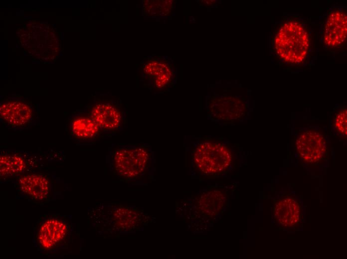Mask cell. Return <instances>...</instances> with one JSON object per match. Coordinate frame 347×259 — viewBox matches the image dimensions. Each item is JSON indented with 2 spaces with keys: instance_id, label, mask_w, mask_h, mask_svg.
<instances>
[{
  "instance_id": "cell-15",
  "label": "cell",
  "mask_w": 347,
  "mask_h": 259,
  "mask_svg": "<svg viewBox=\"0 0 347 259\" xmlns=\"http://www.w3.org/2000/svg\"><path fill=\"white\" fill-rule=\"evenodd\" d=\"M347 107L340 106L334 114L333 126L340 135L347 136Z\"/></svg>"
},
{
  "instance_id": "cell-13",
  "label": "cell",
  "mask_w": 347,
  "mask_h": 259,
  "mask_svg": "<svg viewBox=\"0 0 347 259\" xmlns=\"http://www.w3.org/2000/svg\"><path fill=\"white\" fill-rule=\"evenodd\" d=\"M67 127L70 138L77 142H91L103 133L88 113L72 116L67 122Z\"/></svg>"
},
{
  "instance_id": "cell-14",
  "label": "cell",
  "mask_w": 347,
  "mask_h": 259,
  "mask_svg": "<svg viewBox=\"0 0 347 259\" xmlns=\"http://www.w3.org/2000/svg\"><path fill=\"white\" fill-rule=\"evenodd\" d=\"M112 221L120 230H131L141 222V217L136 211L126 208H116L112 213Z\"/></svg>"
},
{
  "instance_id": "cell-4",
  "label": "cell",
  "mask_w": 347,
  "mask_h": 259,
  "mask_svg": "<svg viewBox=\"0 0 347 259\" xmlns=\"http://www.w3.org/2000/svg\"><path fill=\"white\" fill-rule=\"evenodd\" d=\"M233 153L227 142L203 139L196 144L193 162L196 168L207 175H216L227 171L232 164Z\"/></svg>"
},
{
  "instance_id": "cell-2",
  "label": "cell",
  "mask_w": 347,
  "mask_h": 259,
  "mask_svg": "<svg viewBox=\"0 0 347 259\" xmlns=\"http://www.w3.org/2000/svg\"><path fill=\"white\" fill-rule=\"evenodd\" d=\"M72 224L68 216L60 214L41 216L34 228V242L43 254L56 253L70 243Z\"/></svg>"
},
{
  "instance_id": "cell-12",
  "label": "cell",
  "mask_w": 347,
  "mask_h": 259,
  "mask_svg": "<svg viewBox=\"0 0 347 259\" xmlns=\"http://www.w3.org/2000/svg\"><path fill=\"white\" fill-rule=\"evenodd\" d=\"M246 113L245 103L232 96L215 98L208 109V117L217 122H232L243 119Z\"/></svg>"
},
{
  "instance_id": "cell-9",
  "label": "cell",
  "mask_w": 347,
  "mask_h": 259,
  "mask_svg": "<svg viewBox=\"0 0 347 259\" xmlns=\"http://www.w3.org/2000/svg\"><path fill=\"white\" fill-rule=\"evenodd\" d=\"M18 194L34 203L43 204L52 197V185L48 175L33 172L18 176L12 180Z\"/></svg>"
},
{
  "instance_id": "cell-3",
  "label": "cell",
  "mask_w": 347,
  "mask_h": 259,
  "mask_svg": "<svg viewBox=\"0 0 347 259\" xmlns=\"http://www.w3.org/2000/svg\"><path fill=\"white\" fill-rule=\"evenodd\" d=\"M152 159L147 144L119 145L110 153V165L119 177L133 180L143 177L148 170Z\"/></svg>"
},
{
  "instance_id": "cell-1",
  "label": "cell",
  "mask_w": 347,
  "mask_h": 259,
  "mask_svg": "<svg viewBox=\"0 0 347 259\" xmlns=\"http://www.w3.org/2000/svg\"><path fill=\"white\" fill-rule=\"evenodd\" d=\"M315 33L308 19L287 15L274 26L271 51L281 66L301 68L309 65L315 49Z\"/></svg>"
},
{
  "instance_id": "cell-10",
  "label": "cell",
  "mask_w": 347,
  "mask_h": 259,
  "mask_svg": "<svg viewBox=\"0 0 347 259\" xmlns=\"http://www.w3.org/2000/svg\"><path fill=\"white\" fill-rule=\"evenodd\" d=\"M100 128L103 133H115L126 127L125 111H121L118 105L98 103L88 113Z\"/></svg>"
},
{
  "instance_id": "cell-8",
  "label": "cell",
  "mask_w": 347,
  "mask_h": 259,
  "mask_svg": "<svg viewBox=\"0 0 347 259\" xmlns=\"http://www.w3.org/2000/svg\"><path fill=\"white\" fill-rule=\"evenodd\" d=\"M294 146L299 158L309 165H317L327 157V141L324 135L318 130L307 129L300 131Z\"/></svg>"
},
{
  "instance_id": "cell-6",
  "label": "cell",
  "mask_w": 347,
  "mask_h": 259,
  "mask_svg": "<svg viewBox=\"0 0 347 259\" xmlns=\"http://www.w3.org/2000/svg\"><path fill=\"white\" fill-rule=\"evenodd\" d=\"M347 18L345 6L336 5L330 8L323 26L321 37L326 50L337 51L346 45Z\"/></svg>"
},
{
  "instance_id": "cell-7",
  "label": "cell",
  "mask_w": 347,
  "mask_h": 259,
  "mask_svg": "<svg viewBox=\"0 0 347 259\" xmlns=\"http://www.w3.org/2000/svg\"><path fill=\"white\" fill-rule=\"evenodd\" d=\"M0 117V123L5 128L15 131L28 130L38 122L32 107L18 99L1 102Z\"/></svg>"
},
{
  "instance_id": "cell-11",
  "label": "cell",
  "mask_w": 347,
  "mask_h": 259,
  "mask_svg": "<svg viewBox=\"0 0 347 259\" xmlns=\"http://www.w3.org/2000/svg\"><path fill=\"white\" fill-rule=\"evenodd\" d=\"M273 215L276 223L282 228H296L303 217L301 203L294 195H284L274 201Z\"/></svg>"
},
{
  "instance_id": "cell-5",
  "label": "cell",
  "mask_w": 347,
  "mask_h": 259,
  "mask_svg": "<svg viewBox=\"0 0 347 259\" xmlns=\"http://www.w3.org/2000/svg\"><path fill=\"white\" fill-rule=\"evenodd\" d=\"M50 156L16 149H2L0 152V181H12L19 176L38 172L50 161Z\"/></svg>"
}]
</instances>
